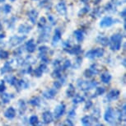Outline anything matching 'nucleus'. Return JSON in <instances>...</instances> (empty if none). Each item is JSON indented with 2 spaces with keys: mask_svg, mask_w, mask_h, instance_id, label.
<instances>
[{
  "mask_svg": "<svg viewBox=\"0 0 126 126\" xmlns=\"http://www.w3.org/2000/svg\"><path fill=\"white\" fill-rule=\"evenodd\" d=\"M122 39L123 35L120 33H116L114 34L110 38V47L112 50H120L121 48V45H122Z\"/></svg>",
  "mask_w": 126,
  "mask_h": 126,
  "instance_id": "nucleus-1",
  "label": "nucleus"
},
{
  "mask_svg": "<svg viewBox=\"0 0 126 126\" xmlns=\"http://www.w3.org/2000/svg\"><path fill=\"white\" fill-rule=\"evenodd\" d=\"M78 87H80V89L82 90V91H88V90L95 88V87H96L97 85H98V83H97L96 81L87 82V81L78 80Z\"/></svg>",
  "mask_w": 126,
  "mask_h": 126,
  "instance_id": "nucleus-2",
  "label": "nucleus"
},
{
  "mask_svg": "<svg viewBox=\"0 0 126 126\" xmlns=\"http://www.w3.org/2000/svg\"><path fill=\"white\" fill-rule=\"evenodd\" d=\"M105 50L104 49L97 48L96 49H91L86 54V56L89 59H95V58H101L104 55Z\"/></svg>",
  "mask_w": 126,
  "mask_h": 126,
  "instance_id": "nucleus-3",
  "label": "nucleus"
},
{
  "mask_svg": "<svg viewBox=\"0 0 126 126\" xmlns=\"http://www.w3.org/2000/svg\"><path fill=\"white\" fill-rule=\"evenodd\" d=\"M115 111L111 107H108L107 110H106V113L104 115V119L106 122L113 124V121L115 120Z\"/></svg>",
  "mask_w": 126,
  "mask_h": 126,
  "instance_id": "nucleus-4",
  "label": "nucleus"
},
{
  "mask_svg": "<svg viewBox=\"0 0 126 126\" xmlns=\"http://www.w3.org/2000/svg\"><path fill=\"white\" fill-rule=\"evenodd\" d=\"M26 35L24 36H17V35H13L9 39V44L12 46H16L18 45H20L22 42H23L26 40Z\"/></svg>",
  "mask_w": 126,
  "mask_h": 126,
  "instance_id": "nucleus-5",
  "label": "nucleus"
},
{
  "mask_svg": "<svg viewBox=\"0 0 126 126\" xmlns=\"http://www.w3.org/2000/svg\"><path fill=\"white\" fill-rule=\"evenodd\" d=\"M66 106L64 104H59L56 106L54 109V117L56 119L60 118L62 115H63V114L65 112Z\"/></svg>",
  "mask_w": 126,
  "mask_h": 126,
  "instance_id": "nucleus-6",
  "label": "nucleus"
},
{
  "mask_svg": "<svg viewBox=\"0 0 126 126\" xmlns=\"http://www.w3.org/2000/svg\"><path fill=\"white\" fill-rule=\"evenodd\" d=\"M114 23V20L112 17L110 16H105L104 18H102V20L100 22V27L102 28H106V27H109L110 26H112Z\"/></svg>",
  "mask_w": 126,
  "mask_h": 126,
  "instance_id": "nucleus-7",
  "label": "nucleus"
},
{
  "mask_svg": "<svg viewBox=\"0 0 126 126\" xmlns=\"http://www.w3.org/2000/svg\"><path fill=\"white\" fill-rule=\"evenodd\" d=\"M120 94V91H118V90H116V89H113L107 94L106 98H107L108 101H115V100H117L119 98Z\"/></svg>",
  "mask_w": 126,
  "mask_h": 126,
  "instance_id": "nucleus-8",
  "label": "nucleus"
},
{
  "mask_svg": "<svg viewBox=\"0 0 126 126\" xmlns=\"http://www.w3.org/2000/svg\"><path fill=\"white\" fill-rule=\"evenodd\" d=\"M42 119H43V122L45 124H50L54 120L53 115L50 111H46L42 114Z\"/></svg>",
  "mask_w": 126,
  "mask_h": 126,
  "instance_id": "nucleus-9",
  "label": "nucleus"
},
{
  "mask_svg": "<svg viewBox=\"0 0 126 126\" xmlns=\"http://www.w3.org/2000/svg\"><path fill=\"white\" fill-rule=\"evenodd\" d=\"M55 9L60 15H65V14L67 13V8H66L65 3H63V2L59 3L57 4L55 6Z\"/></svg>",
  "mask_w": 126,
  "mask_h": 126,
  "instance_id": "nucleus-10",
  "label": "nucleus"
},
{
  "mask_svg": "<svg viewBox=\"0 0 126 126\" xmlns=\"http://www.w3.org/2000/svg\"><path fill=\"white\" fill-rule=\"evenodd\" d=\"M4 116L8 120H13L16 116V110L13 107H8L4 112Z\"/></svg>",
  "mask_w": 126,
  "mask_h": 126,
  "instance_id": "nucleus-11",
  "label": "nucleus"
},
{
  "mask_svg": "<svg viewBox=\"0 0 126 126\" xmlns=\"http://www.w3.org/2000/svg\"><path fill=\"white\" fill-rule=\"evenodd\" d=\"M56 93H57L56 90L51 88V89L46 90V92H43V96L46 97V99H52L56 96Z\"/></svg>",
  "mask_w": 126,
  "mask_h": 126,
  "instance_id": "nucleus-12",
  "label": "nucleus"
},
{
  "mask_svg": "<svg viewBox=\"0 0 126 126\" xmlns=\"http://www.w3.org/2000/svg\"><path fill=\"white\" fill-rule=\"evenodd\" d=\"M26 49L29 52V53H33V52L35 51V49H36V46L34 43V40H30L29 41L27 42V45H26Z\"/></svg>",
  "mask_w": 126,
  "mask_h": 126,
  "instance_id": "nucleus-13",
  "label": "nucleus"
},
{
  "mask_svg": "<svg viewBox=\"0 0 126 126\" xmlns=\"http://www.w3.org/2000/svg\"><path fill=\"white\" fill-rule=\"evenodd\" d=\"M31 30H32V27L27 24H22L18 27V32L21 34H27L31 32Z\"/></svg>",
  "mask_w": 126,
  "mask_h": 126,
  "instance_id": "nucleus-14",
  "label": "nucleus"
},
{
  "mask_svg": "<svg viewBox=\"0 0 126 126\" xmlns=\"http://www.w3.org/2000/svg\"><path fill=\"white\" fill-rule=\"evenodd\" d=\"M70 49V48H69ZM68 53H69L70 54H76V55H78L82 53V49H81V46H73L72 49H65Z\"/></svg>",
  "mask_w": 126,
  "mask_h": 126,
  "instance_id": "nucleus-15",
  "label": "nucleus"
},
{
  "mask_svg": "<svg viewBox=\"0 0 126 126\" xmlns=\"http://www.w3.org/2000/svg\"><path fill=\"white\" fill-rule=\"evenodd\" d=\"M60 39H61V32L59 29H56L55 32H54L53 40H52V45H53L54 46H56V45L58 44V42L60 40Z\"/></svg>",
  "mask_w": 126,
  "mask_h": 126,
  "instance_id": "nucleus-16",
  "label": "nucleus"
},
{
  "mask_svg": "<svg viewBox=\"0 0 126 126\" xmlns=\"http://www.w3.org/2000/svg\"><path fill=\"white\" fill-rule=\"evenodd\" d=\"M37 16H38V13L35 10H32L29 12V13H28V17H29V20L32 22V24H35V23L36 22Z\"/></svg>",
  "mask_w": 126,
  "mask_h": 126,
  "instance_id": "nucleus-17",
  "label": "nucleus"
},
{
  "mask_svg": "<svg viewBox=\"0 0 126 126\" xmlns=\"http://www.w3.org/2000/svg\"><path fill=\"white\" fill-rule=\"evenodd\" d=\"M96 41L103 46H109V43H110V40L107 37L105 36H98L96 38Z\"/></svg>",
  "mask_w": 126,
  "mask_h": 126,
  "instance_id": "nucleus-18",
  "label": "nucleus"
},
{
  "mask_svg": "<svg viewBox=\"0 0 126 126\" xmlns=\"http://www.w3.org/2000/svg\"><path fill=\"white\" fill-rule=\"evenodd\" d=\"M74 35H75V38L77 40L78 42H82L83 39H84V34L83 32H82V30H76L74 32Z\"/></svg>",
  "mask_w": 126,
  "mask_h": 126,
  "instance_id": "nucleus-19",
  "label": "nucleus"
},
{
  "mask_svg": "<svg viewBox=\"0 0 126 126\" xmlns=\"http://www.w3.org/2000/svg\"><path fill=\"white\" fill-rule=\"evenodd\" d=\"M111 78H112V77H111V75L109 73H102L101 76V82L104 83H109L110 82Z\"/></svg>",
  "mask_w": 126,
  "mask_h": 126,
  "instance_id": "nucleus-20",
  "label": "nucleus"
},
{
  "mask_svg": "<svg viewBox=\"0 0 126 126\" xmlns=\"http://www.w3.org/2000/svg\"><path fill=\"white\" fill-rule=\"evenodd\" d=\"M66 94H67L68 97L74 96V95H75V87H73V84L68 85V87L67 91H66Z\"/></svg>",
  "mask_w": 126,
  "mask_h": 126,
  "instance_id": "nucleus-21",
  "label": "nucleus"
},
{
  "mask_svg": "<svg viewBox=\"0 0 126 126\" xmlns=\"http://www.w3.org/2000/svg\"><path fill=\"white\" fill-rule=\"evenodd\" d=\"M10 71H12V67L10 66V63H9V62H7V63H5V64H4L3 67L1 68V70H0V73L3 75V74H4V73H9Z\"/></svg>",
  "mask_w": 126,
  "mask_h": 126,
  "instance_id": "nucleus-22",
  "label": "nucleus"
},
{
  "mask_svg": "<svg viewBox=\"0 0 126 126\" xmlns=\"http://www.w3.org/2000/svg\"><path fill=\"white\" fill-rule=\"evenodd\" d=\"M90 69L93 72L94 74H97V73H101V71L102 70V67L101 65L97 64V63H94V64H92L91 67H90Z\"/></svg>",
  "mask_w": 126,
  "mask_h": 126,
  "instance_id": "nucleus-23",
  "label": "nucleus"
},
{
  "mask_svg": "<svg viewBox=\"0 0 126 126\" xmlns=\"http://www.w3.org/2000/svg\"><path fill=\"white\" fill-rule=\"evenodd\" d=\"M18 106H19V111H20L21 115H23L25 113V111L27 110V106L26 103L23 100H20L18 102Z\"/></svg>",
  "mask_w": 126,
  "mask_h": 126,
  "instance_id": "nucleus-24",
  "label": "nucleus"
},
{
  "mask_svg": "<svg viewBox=\"0 0 126 126\" xmlns=\"http://www.w3.org/2000/svg\"><path fill=\"white\" fill-rule=\"evenodd\" d=\"M5 80L9 83V84L13 85V86H16V82H17V79L16 78V77H14V76H12V75L7 76V77L5 78Z\"/></svg>",
  "mask_w": 126,
  "mask_h": 126,
  "instance_id": "nucleus-25",
  "label": "nucleus"
},
{
  "mask_svg": "<svg viewBox=\"0 0 126 126\" xmlns=\"http://www.w3.org/2000/svg\"><path fill=\"white\" fill-rule=\"evenodd\" d=\"M16 85L21 89H27L28 87V86H29L28 82H26V81L23 80V79H21L20 81H17V82H16Z\"/></svg>",
  "mask_w": 126,
  "mask_h": 126,
  "instance_id": "nucleus-26",
  "label": "nucleus"
},
{
  "mask_svg": "<svg viewBox=\"0 0 126 126\" xmlns=\"http://www.w3.org/2000/svg\"><path fill=\"white\" fill-rule=\"evenodd\" d=\"M100 117H101V112H100V110L97 108L94 109L93 113H92V120H93L96 121V122H97L100 119Z\"/></svg>",
  "mask_w": 126,
  "mask_h": 126,
  "instance_id": "nucleus-27",
  "label": "nucleus"
},
{
  "mask_svg": "<svg viewBox=\"0 0 126 126\" xmlns=\"http://www.w3.org/2000/svg\"><path fill=\"white\" fill-rule=\"evenodd\" d=\"M81 121H82V123L84 125H90L92 124V117L91 116L86 115V116H84V117L82 118Z\"/></svg>",
  "mask_w": 126,
  "mask_h": 126,
  "instance_id": "nucleus-28",
  "label": "nucleus"
},
{
  "mask_svg": "<svg viewBox=\"0 0 126 126\" xmlns=\"http://www.w3.org/2000/svg\"><path fill=\"white\" fill-rule=\"evenodd\" d=\"M52 5V1L51 0H43L41 3H40V6L42 7V8H50Z\"/></svg>",
  "mask_w": 126,
  "mask_h": 126,
  "instance_id": "nucleus-29",
  "label": "nucleus"
},
{
  "mask_svg": "<svg viewBox=\"0 0 126 126\" xmlns=\"http://www.w3.org/2000/svg\"><path fill=\"white\" fill-rule=\"evenodd\" d=\"M29 123L31 124L32 125H38L39 123V119H38V116L35 115H33L30 117L29 119Z\"/></svg>",
  "mask_w": 126,
  "mask_h": 126,
  "instance_id": "nucleus-30",
  "label": "nucleus"
},
{
  "mask_svg": "<svg viewBox=\"0 0 126 126\" xmlns=\"http://www.w3.org/2000/svg\"><path fill=\"white\" fill-rule=\"evenodd\" d=\"M40 103V100L39 97H34L29 101V104H31L33 106H38Z\"/></svg>",
  "mask_w": 126,
  "mask_h": 126,
  "instance_id": "nucleus-31",
  "label": "nucleus"
},
{
  "mask_svg": "<svg viewBox=\"0 0 126 126\" xmlns=\"http://www.w3.org/2000/svg\"><path fill=\"white\" fill-rule=\"evenodd\" d=\"M85 101L84 97L80 96V95H76L75 97L73 100V102L74 104H78V103H81V102H83Z\"/></svg>",
  "mask_w": 126,
  "mask_h": 126,
  "instance_id": "nucleus-32",
  "label": "nucleus"
},
{
  "mask_svg": "<svg viewBox=\"0 0 126 126\" xmlns=\"http://www.w3.org/2000/svg\"><path fill=\"white\" fill-rule=\"evenodd\" d=\"M90 11V7L89 6H86L84 7L83 8H82L78 13V16H82L83 15H85L86 13H87Z\"/></svg>",
  "mask_w": 126,
  "mask_h": 126,
  "instance_id": "nucleus-33",
  "label": "nucleus"
},
{
  "mask_svg": "<svg viewBox=\"0 0 126 126\" xmlns=\"http://www.w3.org/2000/svg\"><path fill=\"white\" fill-rule=\"evenodd\" d=\"M13 96H11L10 95L8 94V93H3L2 95V100H3V101L4 103H8L9 101H10L11 98Z\"/></svg>",
  "mask_w": 126,
  "mask_h": 126,
  "instance_id": "nucleus-34",
  "label": "nucleus"
},
{
  "mask_svg": "<svg viewBox=\"0 0 126 126\" xmlns=\"http://www.w3.org/2000/svg\"><path fill=\"white\" fill-rule=\"evenodd\" d=\"M105 92H106V89L104 88V87H96V93L94 95H96V96H101V95H103Z\"/></svg>",
  "mask_w": 126,
  "mask_h": 126,
  "instance_id": "nucleus-35",
  "label": "nucleus"
},
{
  "mask_svg": "<svg viewBox=\"0 0 126 126\" xmlns=\"http://www.w3.org/2000/svg\"><path fill=\"white\" fill-rule=\"evenodd\" d=\"M8 57H9V53L8 51L3 50V49H1V50H0V59H8Z\"/></svg>",
  "mask_w": 126,
  "mask_h": 126,
  "instance_id": "nucleus-36",
  "label": "nucleus"
},
{
  "mask_svg": "<svg viewBox=\"0 0 126 126\" xmlns=\"http://www.w3.org/2000/svg\"><path fill=\"white\" fill-rule=\"evenodd\" d=\"M94 75V73L90 69V68H87V69L85 70V72H84V76L86 77L87 78H91L92 76Z\"/></svg>",
  "mask_w": 126,
  "mask_h": 126,
  "instance_id": "nucleus-37",
  "label": "nucleus"
},
{
  "mask_svg": "<svg viewBox=\"0 0 126 126\" xmlns=\"http://www.w3.org/2000/svg\"><path fill=\"white\" fill-rule=\"evenodd\" d=\"M52 77L53 78H61V73H60V70H59L58 68H56L55 70L52 73Z\"/></svg>",
  "mask_w": 126,
  "mask_h": 126,
  "instance_id": "nucleus-38",
  "label": "nucleus"
},
{
  "mask_svg": "<svg viewBox=\"0 0 126 126\" xmlns=\"http://www.w3.org/2000/svg\"><path fill=\"white\" fill-rule=\"evenodd\" d=\"M71 65H72V63H71V61L67 59V60H65V62L63 63V69H67L69 67H71Z\"/></svg>",
  "mask_w": 126,
  "mask_h": 126,
  "instance_id": "nucleus-39",
  "label": "nucleus"
},
{
  "mask_svg": "<svg viewBox=\"0 0 126 126\" xmlns=\"http://www.w3.org/2000/svg\"><path fill=\"white\" fill-rule=\"evenodd\" d=\"M34 74H35V77L40 78V77H41L42 74H43V72H42V71L38 68H36V69L34 70Z\"/></svg>",
  "mask_w": 126,
  "mask_h": 126,
  "instance_id": "nucleus-40",
  "label": "nucleus"
},
{
  "mask_svg": "<svg viewBox=\"0 0 126 126\" xmlns=\"http://www.w3.org/2000/svg\"><path fill=\"white\" fill-rule=\"evenodd\" d=\"M39 50L40 53H42V54H46L47 52L49 51V47H47V46H40V48H39Z\"/></svg>",
  "mask_w": 126,
  "mask_h": 126,
  "instance_id": "nucleus-41",
  "label": "nucleus"
},
{
  "mask_svg": "<svg viewBox=\"0 0 126 126\" xmlns=\"http://www.w3.org/2000/svg\"><path fill=\"white\" fill-rule=\"evenodd\" d=\"M92 106V101H87L86 102V105H85V106H84V110H89V109L91 108Z\"/></svg>",
  "mask_w": 126,
  "mask_h": 126,
  "instance_id": "nucleus-42",
  "label": "nucleus"
},
{
  "mask_svg": "<svg viewBox=\"0 0 126 126\" xmlns=\"http://www.w3.org/2000/svg\"><path fill=\"white\" fill-rule=\"evenodd\" d=\"M11 8H12V7L9 5V4H6V5L3 7V12L5 13H9L11 12Z\"/></svg>",
  "mask_w": 126,
  "mask_h": 126,
  "instance_id": "nucleus-43",
  "label": "nucleus"
},
{
  "mask_svg": "<svg viewBox=\"0 0 126 126\" xmlns=\"http://www.w3.org/2000/svg\"><path fill=\"white\" fill-rule=\"evenodd\" d=\"M5 89H6V87H5V84H4V81H0V92H3L5 91Z\"/></svg>",
  "mask_w": 126,
  "mask_h": 126,
  "instance_id": "nucleus-44",
  "label": "nucleus"
},
{
  "mask_svg": "<svg viewBox=\"0 0 126 126\" xmlns=\"http://www.w3.org/2000/svg\"><path fill=\"white\" fill-rule=\"evenodd\" d=\"M62 85H63L62 84V82H59V81H55V82H54V86L56 89H59L62 87Z\"/></svg>",
  "mask_w": 126,
  "mask_h": 126,
  "instance_id": "nucleus-45",
  "label": "nucleus"
},
{
  "mask_svg": "<svg viewBox=\"0 0 126 126\" xmlns=\"http://www.w3.org/2000/svg\"><path fill=\"white\" fill-rule=\"evenodd\" d=\"M27 59L28 60V63H32V64H33V63H36V59H35L34 57H32V56H28Z\"/></svg>",
  "mask_w": 126,
  "mask_h": 126,
  "instance_id": "nucleus-46",
  "label": "nucleus"
},
{
  "mask_svg": "<svg viewBox=\"0 0 126 126\" xmlns=\"http://www.w3.org/2000/svg\"><path fill=\"white\" fill-rule=\"evenodd\" d=\"M46 23V19L45 18V17H41L40 19V22H39V27H41L42 26V27H44L45 24Z\"/></svg>",
  "mask_w": 126,
  "mask_h": 126,
  "instance_id": "nucleus-47",
  "label": "nucleus"
},
{
  "mask_svg": "<svg viewBox=\"0 0 126 126\" xmlns=\"http://www.w3.org/2000/svg\"><path fill=\"white\" fill-rule=\"evenodd\" d=\"M39 68L44 73V72H46V71L47 70V66H46V64H45V63H42V64L40 65Z\"/></svg>",
  "mask_w": 126,
  "mask_h": 126,
  "instance_id": "nucleus-48",
  "label": "nucleus"
},
{
  "mask_svg": "<svg viewBox=\"0 0 126 126\" xmlns=\"http://www.w3.org/2000/svg\"><path fill=\"white\" fill-rule=\"evenodd\" d=\"M63 48H64V49L71 48V45H70L69 43H68V41H64V42H63Z\"/></svg>",
  "mask_w": 126,
  "mask_h": 126,
  "instance_id": "nucleus-49",
  "label": "nucleus"
},
{
  "mask_svg": "<svg viewBox=\"0 0 126 126\" xmlns=\"http://www.w3.org/2000/svg\"><path fill=\"white\" fill-rule=\"evenodd\" d=\"M114 3L115 4H117V5H121V4H123L125 2V0H113Z\"/></svg>",
  "mask_w": 126,
  "mask_h": 126,
  "instance_id": "nucleus-50",
  "label": "nucleus"
},
{
  "mask_svg": "<svg viewBox=\"0 0 126 126\" xmlns=\"http://www.w3.org/2000/svg\"><path fill=\"white\" fill-rule=\"evenodd\" d=\"M63 125H73V124L71 122V120H66L65 121H64V123L63 124Z\"/></svg>",
  "mask_w": 126,
  "mask_h": 126,
  "instance_id": "nucleus-51",
  "label": "nucleus"
},
{
  "mask_svg": "<svg viewBox=\"0 0 126 126\" xmlns=\"http://www.w3.org/2000/svg\"><path fill=\"white\" fill-rule=\"evenodd\" d=\"M68 115H69V116H75L76 115V112H75V110H70L69 112H68Z\"/></svg>",
  "mask_w": 126,
  "mask_h": 126,
  "instance_id": "nucleus-52",
  "label": "nucleus"
},
{
  "mask_svg": "<svg viewBox=\"0 0 126 126\" xmlns=\"http://www.w3.org/2000/svg\"><path fill=\"white\" fill-rule=\"evenodd\" d=\"M120 16H122V17L125 18V9H124V10L120 13Z\"/></svg>",
  "mask_w": 126,
  "mask_h": 126,
  "instance_id": "nucleus-53",
  "label": "nucleus"
},
{
  "mask_svg": "<svg viewBox=\"0 0 126 126\" xmlns=\"http://www.w3.org/2000/svg\"><path fill=\"white\" fill-rule=\"evenodd\" d=\"M5 46V43H4L3 41H1V40H0V48H3V47Z\"/></svg>",
  "mask_w": 126,
  "mask_h": 126,
  "instance_id": "nucleus-54",
  "label": "nucleus"
},
{
  "mask_svg": "<svg viewBox=\"0 0 126 126\" xmlns=\"http://www.w3.org/2000/svg\"><path fill=\"white\" fill-rule=\"evenodd\" d=\"M54 64L56 66V67H58V66L60 64V62H59V60H55L54 61Z\"/></svg>",
  "mask_w": 126,
  "mask_h": 126,
  "instance_id": "nucleus-55",
  "label": "nucleus"
},
{
  "mask_svg": "<svg viewBox=\"0 0 126 126\" xmlns=\"http://www.w3.org/2000/svg\"><path fill=\"white\" fill-rule=\"evenodd\" d=\"M5 37V35L4 34H0V39H3Z\"/></svg>",
  "mask_w": 126,
  "mask_h": 126,
  "instance_id": "nucleus-56",
  "label": "nucleus"
},
{
  "mask_svg": "<svg viewBox=\"0 0 126 126\" xmlns=\"http://www.w3.org/2000/svg\"><path fill=\"white\" fill-rule=\"evenodd\" d=\"M101 0H94V3H99Z\"/></svg>",
  "mask_w": 126,
  "mask_h": 126,
  "instance_id": "nucleus-57",
  "label": "nucleus"
},
{
  "mask_svg": "<svg viewBox=\"0 0 126 126\" xmlns=\"http://www.w3.org/2000/svg\"><path fill=\"white\" fill-rule=\"evenodd\" d=\"M49 21H51V22H53V17H52L51 16H49Z\"/></svg>",
  "mask_w": 126,
  "mask_h": 126,
  "instance_id": "nucleus-58",
  "label": "nucleus"
},
{
  "mask_svg": "<svg viewBox=\"0 0 126 126\" xmlns=\"http://www.w3.org/2000/svg\"><path fill=\"white\" fill-rule=\"evenodd\" d=\"M2 30H3V26H2L1 22H0V31H2Z\"/></svg>",
  "mask_w": 126,
  "mask_h": 126,
  "instance_id": "nucleus-59",
  "label": "nucleus"
},
{
  "mask_svg": "<svg viewBox=\"0 0 126 126\" xmlns=\"http://www.w3.org/2000/svg\"><path fill=\"white\" fill-rule=\"evenodd\" d=\"M81 1H82V3H87V2L88 1V0H81Z\"/></svg>",
  "mask_w": 126,
  "mask_h": 126,
  "instance_id": "nucleus-60",
  "label": "nucleus"
},
{
  "mask_svg": "<svg viewBox=\"0 0 126 126\" xmlns=\"http://www.w3.org/2000/svg\"><path fill=\"white\" fill-rule=\"evenodd\" d=\"M123 64H124V66H125V59L123 60Z\"/></svg>",
  "mask_w": 126,
  "mask_h": 126,
  "instance_id": "nucleus-61",
  "label": "nucleus"
},
{
  "mask_svg": "<svg viewBox=\"0 0 126 126\" xmlns=\"http://www.w3.org/2000/svg\"><path fill=\"white\" fill-rule=\"evenodd\" d=\"M5 0H0V3H2V2H4Z\"/></svg>",
  "mask_w": 126,
  "mask_h": 126,
  "instance_id": "nucleus-62",
  "label": "nucleus"
},
{
  "mask_svg": "<svg viewBox=\"0 0 126 126\" xmlns=\"http://www.w3.org/2000/svg\"><path fill=\"white\" fill-rule=\"evenodd\" d=\"M10 1H11V2H14L15 0H10Z\"/></svg>",
  "mask_w": 126,
  "mask_h": 126,
  "instance_id": "nucleus-63",
  "label": "nucleus"
},
{
  "mask_svg": "<svg viewBox=\"0 0 126 126\" xmlns=\"http://www.w3.org/2000/svg\"><path fill=\"white\" fill-rule=\"evenodd\" d=\"M34 1H37V0H34Z\"/></svg>",
  "mask_w": 126,
  "mask_h": 126,
  "instance_id": "nucleus-64",
  "label": "nucleus"
}]
</instances>
